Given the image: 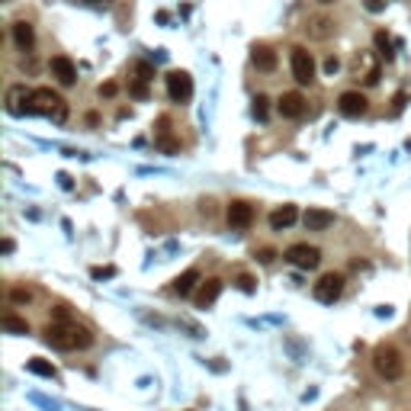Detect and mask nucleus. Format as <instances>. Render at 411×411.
Here are the masks:
<instances>
[{
	"label": "nucleus",
	"mask_w": 411,
	"mask_h": 411,
	"mask_svg": "<svg viewBox=\"0 0 411 411\" xmlns=\"http://www.w3.org/2000/svg\"><path fill=\"white\" fill-rule=\"evenodd\" d=\"M0 328H3V331H10V334H29L26 318H17L13 312H7V315L0 318Z\"/></svg>",
	"instance_id": "obj_22"
},
{
	"label": "nucleus",
	"mask_w": 411,
	"mask_h": 411,
	"mask_svg": "<svg viewBox=\"0 0 411 411\" xmlns=\"http://www.w3.org/2000/svg\"><path fill=\"white\" fill-rule=\"evenodd\" d=\"M32 112H36V116H46V119H52V122H65L68 103H65V97L55 94V90L39 87V90H32Z\"/></svg>",
	"instance_id": "obj_2"
},
{
	"label": "nucleus",
	"mask_w": 411,
	"mask_h": 411,
	"mask_svg": "<svg viewBox=\"0 0 411 411\" xmlns=\"http://www.w3.org/2000/svg\"><path fill=\"white\" fill-rule=\"evenodd\" d=\"M52 74L58 77V84L71 87L77 81V68H74V61H71V58L55 55V58H52Z\"/></svg>",
	"instance_id": "obj_13"
},
{
	"label": "nucleus",
	"mask_w": 411,
	"mask_h": 411,
	"mask_svg": "<svg viewBox=\"0 0 411 411\" xmlns=\"http://www.w3.org/2000/svg\"><path fill=\"white\" fill-rule=\"evenodd\" d=\"M373 366H376V373L383 376V379H389V383H395V379L402 376V370H405L402 354H399L395 347H389V344H379L373 350Z\"/></svg>",
	"instance_id": "obj_3"
},
{
	"label": "nucleus",
	"mask_w": 411,
	"mask_h": 411,
	"mask_svg": "<svg viewBox=\"0 0 411 411\" xmlns=\"http://www.w3.org/2000/svg\"><path fill=\"white\" fill-rule=\"evenodd\" d=\"M251 222H254V206L251 203H244V199L228 203V225H232V228H248Z\"/></svg>",
	"instance_id": "obj_11"
},
{
	"label": "nucleus",
	"mask_w": 411,
	"mask_h": 411,
	"mask_svg": "<svg viewBox=\"0 0 411 411\" xmlns=\"http://www.w3.org/2000/svg\"><path fill=\"white\" fill-rule=\"evenodd\" d=\"M90 277H94V280H110V277H116V270H112V267H94Z\"/></svg>",
	"instance_id": "obj_26"
},
{
	"label": "nucleus",
	"mask_w": 411,
	"mask_h": 411,
	"mask_svg": "<svg viewBox=\"0 0 411 411\" xmlns=\"http://www.w3.org/2000/svg\"><path fill=\"white\" fill-rule=\"evenodd\" d=\"M251 58H254V65L261 68V71H273V68H277V52H273L270 46H254Z\"/></svg>",
	"instance_id": "obj_17"
},
{
	"label": "nucleus",
	"mask_w": 411,
	"mask_h": 411,
	"mask_svg": "<svg viewBox=\"0 0 411 411\" xmlns=\"http://www.w3.org/2000/svg\"><path fill=\"white\" fill-rule=\"evenodd\" d=\"M168 94L174 103H187L193 97V81L187 71H170L168 74Z\"/></svg>",
	"instance_id": "obj_9"
},
{
	"label": "nucleus",
	"mask_w": 411,
	"mask_h": 411,
	"mask_svg": "<svg viewBox=\"0 0 411 411\" xmlns=\"http://www.w3.org/2000/svg\"><path fill=\"white\" fill-rule=\"evenodd\" d=\"M219 296H222V280H206L203 286H199V292H197V305L199 308H209L212 305L215 299H219Z\"/></svg>",
	"instance_id": "obj_16"
},
{
	"label": "nucleus",
	"mask_w": 411,
	"mask_h": 411,
	"mask_svg": "<svg viewBox=\"0 0 411 411\" xmlns=\"http://www.w3.org/2000/svg\"><path fill=\"white\" fill-rule=\"evenodd\" d=\"M286 261L292 267H299V270H315L321 263V251L312 248V244H292V248H286Z\"/></svg>",
	"instance_id": "obj_5"
},
{
	"label": "nucleus",
	"mask_w": 411,
	"mask_h": 411,
	"mask_svg": "<svg viewBox=\"0 0 411 411\" xmlns=\"http://www.w3.org/2000/svg\"><path fill=\"white\" fill-rule=\"evenodd\" d=\"M312 32H315L318 39H328L331 32H334V23L325 19V17H318V19H312Z\"/></svg>",
	"instance_id": "obj_24"
},
{
	"label": "nucleus",
	"mask_w": 411,
	"mask_h": 411,
	"mask_svg": "<svg viewBox=\"0 0 411 411\" xmlns=\"http://www.w3.org/2000/svg\"><path fill=\"white\" fill-rule=\"evenodd\" d=\"M402 106H405V94H399L395 97V112H402Z\"/></svg>",
	"instance_id": "obj_37"
},
{
	"label": "nucleus",
	"mask_w": 411,
	"mask_h": 411,
	"mask_svg": "<svg viewBox=\"0 0 411 411\" xmlns=\"http://www.w3.org/2000/svg\"><path fill=\"white\" fill-rule=\"evenodd\" d=\"M373 42H376V55L385 58V61H392V58H395V48H399V42H395V39L389 36V32H383V29H379V32L373 36Z\"/></svg>",
	"instance_id": "obj_18"
},
{
	"label": "nucleus",
	"mask_w": 411,
	"mask_h": 411,
	"mask_svg": "<svg viewBox=\"0 0 411 411\" xmlns=\"http://www.w3.org/2000/svg\"><path fill=\"white\" fill-rule=\"evenodd\" d=\"M13 39H17V46L23 52H29L32 42H36V32H32V26H29L26 19H19V23H13Z\"/></svg>",
	"instance_id": "obj_19"
},
{
	"label": "nucleus",
	"mask_w": 411,
	"mask_h": 411,
	"mask_svg": "<svg viewBox=\"0 0 411 411\" xmlns=\"http://www.w3.org/2000/svg\"><path fill=\"white\" fill-rule=\"evenodd\" d=\"M302 225H305L308 232H325V228H331V225H334V212H328V209H318V206H312V209L302 215Z\"/></svg>",
	"instance_id": "obj_12"
},
{
	"label": "nucleus",
	"mask_w": 411,
	"mask_h": 411,
	"mask_svg": "<svg viewBox=\"0 0 411 411\" xmlns=\"http://www.w3.org/2000/svg\"><path fill=\"white\" fill-rule=\"evenodd\" d=\"M277 110L286 116V119H299L302 112H305V100H302V94H283L280 97V103H277Z\"/></svg>",
	"instance_id": "obj_15"
},
{
	"label": "nucleus",
	"mask_w": 411,
	"mask_h": 411,
	"mask_svg": "<svg viewBox=\"0 0 411 411\" xmlns=\"http://www.w3.org/2000/svg\"><path fill=\"white\" fill-rule=\"evenodd\" d=\"M321 3H331V0H321Z\"/></svg>",
	"instance_id": "obj_38"
},
{
	"label": "nucleus",
	"mask_w": 411,
	"mask_h": 411,
	"mask_svg": "<svg viewBox=\"0 0 411 411\" xmlns=\"http://www.w3.org/2000/svg\"><path fill=\"white\" fill-rule=\"evenodd\" d=\"M116 90H119V87H116V84H103V87H100V94H103V97H112V94H116Z\"/></svg>",
	"instance_id": "obj_34"
},
{
	"label": "nucleus",
	"mask_w": 411,
	"mask_h": 411,
	"mask_svg": "<svg viewBox=\"0 0 411 411\" xmlns=\"http://www.w3.org/2000/svg\"><path fill=\"white\" fill-rule=\"evenodd\" d=\"M29 373H36V376H46V379H55L58 376V370L52 363H48V360H42V357H32V360H29Z\"/></svg>",
	"instance_id": "obj_23"
},
{
	"label": "nucleus",
	"mask_w": 411,
	"mask_h": 411,
	"mask_svg": "<svg viewBox=\"0 0 411 411\" xmlns=\"http://www.w3.org/2000/svg\"><path fill=\"white\" fill-rule=\"evenodd\" d=\"M158 148L168 151V154H174V151L180 148L177 141L170 139V119H168V116H161V119H158Z\"/></svg>",
	"instance_id": "obj_20"
},
{
	"label": "nucleus",
	"mask_w": 411,
	"mask_h": 411,
	"mask_svg": "<svg viewBox=\"0 0 411 411\" xmlns=\"http://www.w3.org/2000/svg\"><path fill=\"white\" fill-rule=\"evenodd\" d=\"M341 292H344V277H341V273H325V277L315 283V299L325 302V305L341 299Z\"/></svg>",
	"instance_id": "obj_7"
},
{
	"label": "nucleus",
	"mask_w": 411,
	"mask_h": 411,
	"mask_svg": "<svg viewBox=\"0 0 411 411\" xmlns=\"http://www.w3.org/2000/svg\"><path fill=\"white\" fill-rule=\"evenodd\" d=\"M325 71H328V74H334V71H337V58L334 55L325 58Z\"/></svg>",
	"instance_id": "obj_31"
},
{
	"label": "nucleus",
	"mask_w": 411,
	"mask_h": 411,
	"mask_svg": "<svg viewBox=\"0 0 411 411\" xmlns=\"http://www.w3.org/2000/svg\"><path fill=\"white\" fill-rule=\"evenodd\" d=\"M350 77H357V81L366 87L379 84V55H373V52H357V55L350 58Z\"/></svg>",
	"instance_id": "obj_4"
},
{
	"label": "nucleus",
	"mask_w": 411,
	"mask_h": 411,
	"mask_svg": "<svg viewBox=\"0 0 411 411\" xmlns=\"http://www.w3.org/2000/svg\"><path fill=\"white\" fill-rule=\"evenodd\" d=\"M84 3H90V7H110L112 0H84Z\"/></svg>",
	"instance_id": "obj_36"
},
{
	"label": "nucleus",
	"mask_w": 411,
	"mask_h": 411,
	"mask_svg": "<svg viewBox=\"0 0 411 411\" xmlns=\"http://www.w3.org/2000/svg\"><path fill=\"white\" fill-rule=\"evenodd\" d=\"M267 112H270V100H267L263 94H257V97H254V116L263 122V119H267Z\"/></svg>",
	"instance_id": "obj_25"
},
{
	"label": "nucleus",
	"mask_w": 411,
	"mask_h": 411,
	"mask_svg": "<svg viewBox=\"0 0 411 411\" xmlns=\"http://www.w3.org/2000/svg\"><path fill=\"white\" fill-rule=\"evenodd\" d=\"M337 110H341V116H347V119H360V116H366V110H370V100H366L360 90H347V94H341V100H337Z\"/></svg>",
	"instance_id": "obj_8"
},
{
	"label": "nucleus",
	"mask_w": 411,
	"mask_h": 411,
	"mask_svg": "<svg viewBox=\"0 0 411 411\" xmlns=\"http://www.w3.org/2000/svg\"><path fill=\"white\" fill-rule=\"evenodd\" d=\"M292 77H296L299 84H312V81H315V58L302 46L292 48Z\"/></svg>",
	"instance_id": "obj_6"
},
{
	"label": "nucleus",
	"mask_w": 411,
	"mask_h": 411,
	"mask_svg": "<svg viewBox=\"0 0 411 411\" xmlns=\"http://www.w3.org/2000/svg\"><path fill=\"white\" fill-rule=\"evenodd\" d=\"M383 7H385L383 0H366V10H373V13H379Z\"/></svg>",
	"instance_id": "obj_33"
},
{
	"label": "nucleus",
	"mask_w": 411,
	"mask_h": 411,
	"mask_svg": "<svg viewBox=\"0 0 411 411\" xmlns=\"http://www.w3.org/2000/svg\"><path fill=\"white\" fill-rule=\"evenodd\" d=\"M151 77H154L151 65H145V61H141V65H139V81H151Z\"/></svg>",
	"instance_id": "obj_29"
},
{
	"label": "nucleus",
	"mask_w": 411,
	"mask_h": 411,
	"mask_svg": "<svg viewBox=\"0 0 411 411\" xmlns=\"http://www.w3.org/2000/svg\"><path fill=\"white\" fill-rule=\"evenodd\" d=\"M7 112L10 116H26V112H32V90H26V87H10Z\"/></svg>",
	"instance_id": "obj_10"
},
{
	"label": "nucleus",
	"mask_w": 411,
	"mask_h": 411,
	"mask_svg": "<svg viewBox=\"0 0 411 411\" xmlns=\"http://www.w3.org/2000/svg\"><path fill=\"white\" fill-rule=\"evenodd\" d=\"M197 283H199V270L180 273L177 280H174V292H177V296H190V292L197 290Z\"/></svg>",
	"instance_id": "obj_21"
},
{
	"label": "nucleus",
	"mask_w": 411,
	"mask_h": 411,
	"mask_svg": "<svg viewBox=\"0 0 411 411\" xmlns=\"http://www.w3.org/2000/svg\"><path fill=\"white\" fill-rule=\"evenodd\" d=\"M0 251L10 254V251H13V241H10V238H3V241H0Z\"/></svg>",
	"instance_id": "obj_35"
},
{
	"label": "nucleus",
	"mask_w": 411,
	"mask_h": 411,
	"mask_svg": "<svg viewBox=\"0 0 411 411\" xmlns=\"http://www.w3.org/2000/svg\"><path fill=\"white\" fill-rule=\"evenodd\" d=\"M94 334L87 331L84 325H77V321H52L46 328V344H52L55 350H84L90 347Z\"/></svg>",
	"instance_id": "obj_1"
},
{
	"label": "nucleus",
	"mask_w": 411,
	"mask_h": 411,
	"mask_svg": "<svg viewBox=\"0 0 411 411\" xmlns=\"http://www.w3.org/2000/svg\"><path fill=\"white\" fill-rule=\"evenodd\" d=\"M257 257H261V263H270V261H273V257H277V254H273V251H270V248H263V251H261V254H257Z\"/></svg>",
	"instance_id": "obj_32"
},
{
	"label": "nucleus",
	"mask_w": 411,
	"mask_h": 411,
	"mask_svg": "<svg viewBox=\"0 0 411 411\" xmlns=\"http://www.w3.org/2000/svg\"><path fill=\"white\" fill-rule=\"evenodd\" d=\"M132 94L139 97V100H145V97H148V81H135V84H132Z\"/></svg>",
	"instance_id": "obj_28"
},
{
	"label": "nucleus",
	"mask_w": 411,
	"mask_h": 411,
	"mask_svg": "<svg viewBox=\"0 0 411 411\" xmlns=\"http://www.w3.org/2000/svg\"><path fill=\"white\" fill-rule=\"evenodd\" d=\"M296 219H299V209H296V206H290V203L277 206V209L270 212V228L273 232H283V228H290Z\"/></svg>",
	"instance_id": "obj_14"
},
{
	"label": "nucleus",
	"mask_w": 411,
	"mask_h": 411,
	"mask_svg": "<svg viewBox=\"0 0 411 411\" xmlns=\"http://www.w3.org/2000/svg\"><path fill=\"white\" fill-rule=\"evenodd\" d=\"M238 290H241V292H254V290H257V286H254V277L241 273V277H238Z\"/></svg>",
	"instance_id": "obj_27"
},
{
	"label": "nucleus",
	"mask_w": 411,
	"mask_h": 411,
	"mask_svg": "<svg viewBox=\"0 0 411 411\" xmlns=\"http://www.w3.org/2000/svg\"><path fill=\"white\" fill-rule=\"evenodd\" d=\"M10 296H13V302H29V296H32V292H29V290H13Z\"/></svg>",
	"instance_id": "obj_30"
}]
</instances>
